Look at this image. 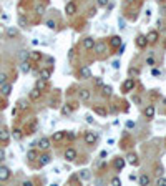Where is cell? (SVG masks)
Listing matches in <instances>:
<instances>
[{
    "label": "cell",
    "mask_w": 166,
    "mask_h": 186,
    "mask_svg": "<svg viewBox=\"0 0 166 186\" xmlns=\"http://www.w3.org/2000/svg\"><path fill=\"white\" fill-rule=\"evenodd\" d=\"M35 12H37L38 15H43L45 13V5H37L35 7Z\"/></svg>",
    "instance_id": "cell-36"
},
{
    "label": "cell",
    "mask_w": 166,
    "mask_h": 186,
    "mask_svg": "<svg viewBox=\"0 0 166 186\" xmlns=\"http://www.w3.org/2000/svg\"><path fill=\"white\" fill-rule=\"evenodd\" d=\"M20 68H22V73H28L32 70V63L28 62V60H23L22 65H20Z\"/></svg>",
    "instance_id": "cell-21"
},
{
    "label": "cell",
    "mask_w": 166,
    "mask_h": 186,
    "mask_svg": "<svg viewBox=\"0 0 166 186\" xmlns=\"http://www.w3.org/2000/svg\"><path fill=\"white\" fill-rule=\"evenodd\" d=\"M111 184H115V186H121V180H120L118 176H115V178L111 180Z\"/></svg>",
    "instance_id": "cell-40"
},
{
    "label": "cell",
    "mask_w": 166,
    "mask_h": 186,
    "mask_svg": "<svg viewBox=\"0 0 166 186\" xmlns=\"http://www.w3.org/2000/svg\"><path fill=\"white\" fill-rule=\"evenodd\" d=\"M19 23H20L22 27H25V25H27V19H25L23 15H20V17H19Z\"/></svg>",
    "instance_id": "cell-41"
},
{
    "label": "cell",
    "mask_w": 166,
    "mask_h": 186,
    "mask_svg": "<svg viewBox=\"0 0 166 186\" xmlns=\"http://www.w3.org/2000/svg\"><path fill=\"white\" fill-rule=\"evenodd\" d=\"M45 25H47L50 30H55L56 29V22H55V20H47V23H45Z\"/></svg>",
    "instance_id": "cell-34"
},
{
    "label": "cell",
    "mask_w": 166,
    "mask_h": 186,
    "mask_svg": "<svg viewBox=\"0 0 166 186\" xmlns=\"http://www.w3.org/2000/svg\"><path fill=\"white\" fill-rule=\"evenodd\" d=\"M19 35V30L17 29H7V37L8 38H15Z\"/></svg>",
    "instance_id": "cell-29"
},
{
    "label": "cell",
    "mask_w": 166,
    "mask_h": 186,
    "mask_svg": "<svg viewBox=\"0 0 166 186\" xmlns=\"http://www.w3.org/2000/svg\"><path fill=\"white\" fill-rule=\"evenodd\" d=\"M65 136H66V131H63V130H62V131H55V133H53V136H52V140L58 143V141H62V140L65 138Z\"/></svg>",
    "instance_id": "cell-17"
},
{
    "label": "cell",
    "mask_w": 166,
    "mask_h": 186,
    "mask_svg": "<svg viewBox=\"0 0 166 186\" xmlns=\"http://www.w3.org/2000/svg\"><path fill=\"white\" fill-rule=\"evenodd\" d=\"M80 178H82V180H88V178H90V173H88L86 170H82L80 171Z\"/></svg>",
    "instance_id": "cell-38"
},
{
    "label": "cell",
    "mask_w": 166,
    "mask_h": 186,
    "mask_svg": "<svg viewBox=\"0 0 166 186\" xmlns=\"http://www.w3.org/2000/svg\"><path fill=\"white\" fill-rule=\"evenodd\" d=\"M78 78H80V80H88V78H91V70H90V66H82V68L78 70Z\"/></svg>",
    "instance_id": "cell-2"
},
{
    "label": "cell",
    "mask_w": 166,
    "mask_h": 186,
    "mask_svg": "<svg viewBox=\"0 0 166 186\" xmlns=\"http://www.w3.org/2000/svg\"><path fill=\"white\" fill-rule=\"evenodd\" d=\"M95 85H97V86H101V85H103V80H101V78H97V80H95Z\"/></svg>",
    "instance_id": "cell-47"
},
{
    "label": "cell",
    "mask_w": 166,
    "mask_h": 186,
    "mask_svg": "<svg viewBox=\"0 0 166 186\" xmlns=\"http://www.w3.org/2000/svg\"><path fill=\"white\" fill-rule=\"evenodd\" d=\"M3 160H5V150H3V148H0V163H2Z\"/></svg>",
    "instance_id": "cell-45"
},
{
    "label": "cell",
    "mask_w": 166,
    "mask_h": 186,
    "mask_svg": "<svg viewBox=\"0 0 166 186\" xmlns=\"http://www.w3.org/2000/svg\"><path fill=\"white\" fill-rule=\"evenodd\" d=\"M35 88H38L40 92H45L48 88V80H43V78H38L35 82Z\"/></svg>",
    "instance_id": "cell-9"
},
{
    "label": "cell",
    "mask_w": 166,
    "mask_h": 186,
    "mask_svg": "<svg viewBox=\"0 0 166 186\" xmlns=\"http://www.w3.org/2000/svg\"><path fill=\"white\" fill-rule=\"evenodd\" d=\"M10 176H12V171L7 166H0V181H7Z\"/></svg>",
    "instance_id": "cell-6"
},
{
    "label": "cell",
    "mask_w": 166,
    "mask_h": 186,
    "mask_svg": "<svg viewBox=\"0 0 166 186\" xmlns=\"http://www.w3.org/2000/svg\"><path fill=\"white\" fill-rule=\"evenodd\" d=\"M27 158H28V160H37V158H38V153L35 151V150H30V151L27 153Z\"/></svg>",
    "instance_id": "cell-32"
},
{
    "label": "cell",
    "mask_w": 166,
    "mask_h": 186,
    "mask_svg": "<svg viewBox=\"0 0 166 186\" xmlns=\"http://www.w3.org/2000/svg\"><path fill=\"white\" fill-rule=\"evenodd\" d=\"M12 136H13V138L17 140V141H20V140L23 138V133H22V130L15 128V130H13V131H12Z\"/></svg>",
    "instance_id": "cell-24"
},
{
    "label": "cell",
    "mask_w": 166,
    "mask_h": 186,
    "mask_svg": "<svg viewBox=\"0 0 166 186\" xmlns=\"http://www.w3.org/2000/svg\"><path fill=\"white\" fill-rule=\"evenodd\" d=\"M19 108H20L22 111L28 110V101H27V100H20V101H19Z\"/></svg>",
    "instance_id": "cell-31"
},
{
    "label": "cell",
    "mask_w": 166,
    "mask_h": 186,
    "mask_svg": "<svg viewBox=\"0 0 166 186\" xmlns=\"http://www.w3.org/2000/svg\"><path fill=\"white\" fill-rule=\"evenodd\" d=\"M93 50L97 52V53H105V50H107V45H103V43H101V45H97V43H95Z\"/></svg>",
    "instance_id": "cell-28"
},
{
    "label": "cell",
    "mask_w": 166,
    "mask_h": 186,
    "mask_svg": "<svg viewBox=\"0 0 166 186\" xmlns=\"http://www.w3.org/2000/svg\"><path fill=\"white\" fill-rule=\"evenodd\" d=\"M0 93H2L3 96H8V95L12 93V85H10L8 82H7L5 85H2V90H0Z\"/></svg>",
    "instance_id": "cell-18"
},
{
    "label": "cell",
    "mask_w": 166,
    "mask_h": 186,
    "mask_svg": "<svg viewBox=\"0 0 166 186\" xmlns=\"http://www.w3.org/2000/svg\"><path fill=\"white\" fill-rule=\"evenodd\" d=\"M111 65H113V68H115V70H118V68H120V62H113Z\"/></svg>",
    "instance_id": "cell-49"
},
{
    "label": "cell",
    "mask_w": 166,
    "mask_h": 186,
    "mask_svg": "<svg viewBox=\"0 0 166 186\" xmlns=\"http://www.w3.org/2000/svg\"><path fill=\"white\" fill-rule=\"evenodd\" d=\"M40 96H42V92L38 88H33L30 92V95H28V98H30L32 101H37V100H40Z\"/></svg>",
    "instance_id": "cell-15"
},
{
    "label": "cell",
    "mask_w": 166,
    "mask_h": 186,
    "mask_svg": "<svg viewBox=\"0 0 166 186\" xmlns=\"http://www.w3.org/2000/svg\"><path fill=\"white\" fill-rule=\"evenodd\" d=\"M10 140V131L7 128H2L0 130V143H3V145H7Z\"/></svg>",
    "instance_id": "cell-10"
},
{
    "label": "cell",
    "mask_w": 166,
    "mask_h": 186,
    "mask_svg": "<svg viewBox=\"0 0 166 186\" xmlns=\"http://www.w3.org/2000/svg\"><path fill=\"white\" fill-rule=\"evenodd\" d=\"M156 2H163V0H156Z\"/></svg>",
    "instance_id": "cell-52"
},
{
    "label": "cell",
    "mask_w": 166,
    "mask_h": 186,
    "mask_svg": "<svg viewBox=\"0 0 166 186\" xmlns=\"http://www.w3.org/2000/svg\"><path fill=\"white\" fill-rule=\"evenodd\" d=\"M135 42H136V47H138V48H146V45H148L146 35H138Z\"/></svg>",
    "instance_id": "cell-8"
},
{
    "label": "cell",
    "mask_w": 166,
    "mask_h": 186,
    "mask_svg": "<svg viewBox=\"0 0 166 186\" xmlns=\"http://www.w3.org/2000/svg\"><path fill=\"white\" fill-rule=\"evenodd\" d=\"M156 25H158V29H161V27H163V20H158Z\"/></svg>",
    "instance_id": "cell-51"
},
{
    "label": "cell",
    "mask_w": 166,
    "mask_h": 186,
    "mask_svg": "<svg viewBox=\"0 0 166 186\" xmlns=\"http://www.w3.org/2000/svg\"><path fill=\"white\" fill-rule=\"evenodd\" d=\"M83 47L86 48V50H93V47H95V38H93V37L83 38Z\"/></svg>",
    "instance_id": "cell-14"
},
{
    "label": "cell",
    "mask_w": 166,
    "mask_h": 186,
    "mask_svg": "<svg viewBox=\"0 0 166 186\" xmlns=\"http://www.w3.org/2000/svg\"><path fill=\"white\" fill-rule=\"evenodd\" d=\"M8 82V75L7 73H0V85H5Z\"/></svg>",
    "instance_id": "cell-33"
},
{
    "label": "cell",
    "mask_w": 166,
    "mask_h": 186,
    "mask_svg": "<svg viewBox=\"0 0 166 186\" xmlns=\"http://www.w3.org/2000/svg\"><path fill=\"white\" fill-rule=\"evenodd\" d=\"M78 95H80V98H82V100H85V101H86V100H90V96H91V95H90V92H88V90H80V92H78Z\"/></svg>",
    "instance_id": "cell-26"
},
{
    "label": "cell",
    "mask_w": 166,
    "mask_h": 186,
    "mask_svg": "<svg viewBox=\"0 0 166 186\" xmlns=\"http://www.w3.org/2000/svg\"><path fill=\"white\" fill-rule=\"evenodd\" d=\"M146 38H148V43H154V42H158V38H160V32L151 30L150 33L146 35Z\"/></svg>",
    "instance_id": "cell-13"
},
{
    "label": "cell",
    "mask_w": 166,
    "mask_h": 186,
    "mask_svg": "<svg viewBox=\"0 0 166 186\" xmlns=\"http://www.w3.org/2000/svg\"><path fill=\"white\" fill-rule=\"evenodd\" d=\"M63 158H65L66 161H75V158H76V150H75V148H66L65 153H63Z\"/></svg>",
    "instance_id": "cell-4"
},
{
    "label": "cell",
    "mask_w": 166,
    "mask_h": 186,
    "mask_svg": "<svg viewBox=\"0 0 166 186\" xmlns=\"http://www.w3.org/2000/svg\"><path fill=\"white\" fill-rule=\"evenodd\" d=\"M146 65H150V66H154V58H146Z\"/></svg>",
    "instance_id": "cell-46"
},
{
    "label": "cell",
    "mask_w": 166,
    "mask_h": 186,
    "mask_svg": "<svg viewBox=\"0 0 166 186\" xmlns=\"http://www.w3.org/2000/svg\"><path fill=\"white\" fill-rule=\"evenodd\" d=\"M156 184H158V186H164V184H166V178H160V180L156 181Z\"/></svg>",
    "instance_id": "cell-44"
},
{
    "label": "cell",
    "mask_w": 166,
    "mask_h": 186,
    "mask_svg": "<svg viewBox=\"0 0 166 186\" xmlns=\"http://www.w3.org/2000/svg\"><path fill=\"white\" fill-rule=\"evenodd\" d=\"M98 7H107L108 5V0H97Z\"/></svg>",
    "instance_id": "cell-42"
},
{
    "label": "cell",
    "mask_w": 166,
    "mask_h": 186,
    "mask_svg": "<svg viewBox=\"0 0 166 186\" xmlns=\"http://www.w3.org/2000/svg\"><path fill=\"white\" fill-rule=\"evenodd\" d=\"M115 168L118 171H121L123 168H125V160H123V158H120V156H116L115 158Z\"/></svg>",
    "instance_id": "cell-19"
},
{
    "label": "cell",
    "mask_w": 166,
    "mask_h": 186,
    "mask_svg": "<svg viewBox=\"0 0 166 186\" xmlns=\"http://www.w3.org/2000/svg\"><path fill=\"white\" fill-rule=\"evenodd\" d=\"M66 138H68V140H75V138H76V133L68 131V133H66Z\"/></svg>",
    "instance_id": "cell-43"
},
{
    "label": "cell",
    "mask_w": 166,
    "mask_h": 186,
    "mask_svg": "<svg viewBox=\"0 0 166 186\" xmlns=\"http://www.w3.org/2000/svg\"><path fill=\"white\" fill-rule=\"evenodd\" d=\"M101 93H103V96H110L113 93V88L110 85H101Z\"/></svg>",
    "instance_id": "cell-22"
},
{
    "label": "cell",
    "mask_w": 166,
    "mask_h": 186,
    "mask_svg": "<svg viewBox=\"0 0 166 186\" xmlns=\"http://www.w3.org/2000/svg\"><path fill=\"white\" fill-rule=\"evenodd\" d=\"M50 143H52L50 138H40V140L37 141V146H38L40 150H43V151H47V150L50 148Z\"/></svg>",
    "instance_id": "cell-5"
},
{
    "label": "cell",
    "mask_w": 166,
    "mask_h": 186,
    "mask_svg": "<svg viewBox=\"0 0 166 186\" xmlns=\"http://www.w3.org/2000/svg\"><path fill=\"white\" fill-rule=\"evenodd\" d=\"M52 161V158L48 153H43V155H40L38 156V166H47L48 163Z\"/></svg>",
    "instance_id": "cell-11"
},
{
    "label": "cell",
    "mask_w": 166,
    "mask_h": 186,
    "mask_svg": "<svg viewBox=\"0 0 166 186\" xmlns=\"http://www.w3.org/2000/svg\"><path fill=\"white\" fill-rule=\"evenodd\" d=\"M151 75L153 76H161V70L156 68V66H153V68H151Z\"/></svg>",
    "instance_id": "cell-37"
},
{
    "label": "cell",
    "mask_w": 166,
    "mask_h": 186,
    "mask_svg": "<svg viewBox=\"0 0 166 186\" xmlns=\"http://www.w3.org/2000/svg\"><path fill=\"white\" fill-rule=\"evenodd\" d=\"M138 181H140V184H141V186H148V184L151 183V180H150V176H148V174H141Z\"/></svg>",
    "instance_id": "cell-23"
},
{
    "label": "cell",
    "mask_w": 166,
    "mask_h": 186,
    "mask_svg": "<svg viewBox=\"0 0 166 186\" xmlns=\"http://www.w3.org/2000/svg\"><path fill=\"white\" fill-rule=\"evenodd\" d=\"M143 115H144L146 120H153V118H154V107H153V105H148V107L143 110Z\"/></svg>",
    "instance_id": "cell-7"
},
{
    "label": "cell",
    "mask_w": 166,
    "mask_h": 186,
    "mask_svg": "<svg viewBox=\"0 0 166 186\" xmlns=\"http://www.w3.org/2000/svg\"><path fill=\"white\" fill-rule=\"evenodd\" d=\"M128 163L133 164V166H136V164H138V156H136L135 153H130L128 155Z\"/></svg>",
    "instance_id": "cell-25"
},
{
    "label": "cell",
    "mask_w": 166,
    "mask_h": 186,
    "mask_svg": "<svg viewBox=\"0 0 166 186\" xmlns=\"http://www.w3.org/2000/svg\"><path fill=\"white\" fill-rule=\"evenodd\" d=\"M65 12H66V15H73V13L76 12V5H75V2H68V3H66Z\"/></svg>",
    "instance_id": "cell-16"
},
{
    "label": "cell",
    "mask_w": 166,
    "mask_h": 186,
    "mask_svg": "<svg viewBox=\"0 0 166 186\" xmlns=\"http://www.w3.org/2000/svg\"><path fill=\"white\" fill-rule=\"evenodd\" d=\"M85 118H86V121H88V123H93V117H90V115H86V117H85Z\"/></svg>",
    "instance_id": "cell-48"
},
{
    "label": "cell",
    "mask_w": 166,
    "mask_h": 186,
    "mask_svg": "<svg viewBox=\"0 0 166 186\" xmlns=\"http://www.w3.org/2000/svg\"><path fill=\"white\" fill-rule=\"evenodd\" d=\"M128 75L130 76H138L140 75V70L138 68H128Z\"/></svg>",
    "instance_id": "cell-35"
},
{
    "label": "cell",
    "mask_w": 166,
    "mask_h": 186,
    "mask_svg": "<svg viewBox=\"0 0 166 186\" xmlns=\"http://www.w3.org/2000/svg\"><path fill=\"white\" fill-rule=\"evenodd\" d=\"M120 45H121V37L120 35H113L110 38V47L116 50V48H120Z\"/></svg>",
    "instance_id": "cell-12"
},
{
    "label": "cell",
    "mask_w": 166,
    "mask_h": 186,
    "mask_svg": "<svg viewBox=\"0 0 166 186\" xmlns=\"http://www.w3.org/2000/svg\"><path fill=\"white\" fill-rule=\"evenodd\" d=\"M95 111H97V113H100V115H103V117H107V110H105V108H101V107H97V108H95Z\"/></svg>",
    "instance_id": "cell-39"
},
{
    "label": "cell",
    "mask_w": 166,
    "mask_h": 186,
    "mask_svg": "<svg viewBox=\"0 0 166 186\" xmlns=\"http://www.w3.org/2000/svg\"><path fill=\"white\" fill-rule=\"evenodd\" d=\"M133 126H135L133 121H126V128H133Z\"/></svg>",
    "instance_id": "cell-50"
},
{
    "label": "cell",
    "mask_w": 166,
    "mask_h": 186,
    "mask_svg": "<svg viewBox=\"0 0 166 186\" xmlns=\"http://www.w3.org/2000/svg\"><path fill=\"white\" fill-rule=\"evenodd\" d=\"M70 113H72V107H70V103L63 105L62 107V115H70Z\"/></svg>",
    "instance_id": "cell-30"
},
{
    "label": "cell",
    "mask_w": 166,
    "mask_h": 186,
    "mask_svg": "<svg viewBox=\"0 0 166 186\" xmlns=\"http://www.w3.org/2000/svg\"><path fill=\"white\" fill-rule=\"evenodd\" d=\"M83 138H85V143H86V145H95L97 140H98V136H97V133H95V131H86Z\"/></svg>",
    "instance_id": "cell-1"
},
{
    "label": "cell",
    "mask_w": 166,
    "mask_h": 186,
    "mask_svg": "<svg viewBox=\"0 0 166 186\" xmlns=\"http://www.w3.org/2000/svg\"><path fill=\"white\" fill-rule=\"evenodd\" d=\"M28 58H30V60H33V62H38L42 58V53H40V52H32V53L28 55Z\"/></svg>",
    "instance_id": "cell-27"
},
{
    "label": "cell",
    "mask_w": 166,
    "mask_h": 186,
    "mask_svg": "<svg viewBox=\"0 0 166 186\" xmlns=\"http://www.w3.org/2000/svg\"><path fill=\"white\" fill-rule=\"evenodd\" d=\"M50 76H52V70H50V68H42V70H40V78L48 80Z\"/></svg>",
    "instance_id": "cell-20"
},
{
    "label": "cell",
    "mask_w": 166,
    "mask_h": 186,
    "mask_svg": "<svg viewBox=\"0 0 166 186\" xmlns=\"http://www.w3.org/2000/svg\"><path fill=\"white\" fill-rule=\"evenodd\" d=\"M133 88H135V80H133V78H128V80H125V82H123V85H121V92L123 93L131 92Z\"/></svg>",
    "instance_id": "cell-3"
}]
</instances>
